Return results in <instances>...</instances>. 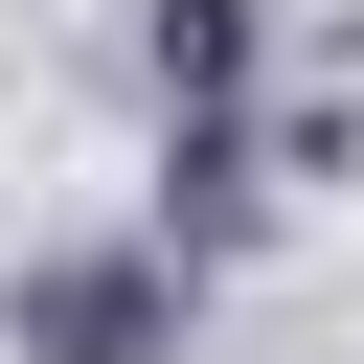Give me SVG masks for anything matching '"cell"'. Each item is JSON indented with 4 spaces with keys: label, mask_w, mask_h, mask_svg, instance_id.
Returning a JSON list of instances; mask_svg holds the SVG:
<instances>
[{
    "label": "cell",
    "mask_w": 364,
    "mask_h": 364,
    "mask_svg": "<svg viewBox=\"0 0 364 364\" xmlns=\"http://www.w3.org/2000/svg\"><path fill=\"white\" fill-rule=\"evenodd\" d=\"M0 318H23V364H182V250H46Z\"/></svg>",
    "instance_id": "1"
},
{
    "label": "cell",
    "mask_w": 364,
    "mask_h": 364,
    "mask_svg": "<svg viewBox=\"0 0 364 364\" xmlns=\"http://www.w3.org/2000/svg\"><path fill=\"white\" fill-rule=\"evenodd\" d=\"M159 68H182V114H228L250 91V0H159Z\"/></svg>",
    "instance_id": "2"
}]
</instances>
